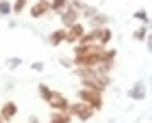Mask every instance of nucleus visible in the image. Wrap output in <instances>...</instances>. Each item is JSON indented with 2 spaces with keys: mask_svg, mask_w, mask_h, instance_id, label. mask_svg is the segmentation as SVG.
<instances>
[{
  "mask_svg": "<svg viewBox=\"0 0 152 123\" xmlns=\"http://www.w3.org/2000/svg\"><path fill=\"white\" fill-rule=\"evenodd\" d=\"M135 17H137V19H141L143 24H148V13H146V11H137V13H135Z\"/></svg>",
  "mask_w": 152,
  "mask_h": 123,
  "instance_id": "nucleus-18",
  "label": "nucleus"
},
{
  "mask_svg": "<svg viewBox=\"0 0 152 123\" xmlns=\"http://www.w3.org/2000/svg\"><path fill=\"white\" fill-rule=\"evenodd\" d=\"M107 22H109V17L104 15V13H100V11H96L91 17H89V24L94 26V28H98V26H107Z\"/></svg>",
  "mask_w": 152,
  "mask_h": 123,
  "instance_id": "nucleus-12",
  "label": "nucleus"
},
{
  "mask_svg": "<svg viewBox=\"0 0 152 123\" xmlns=\"http://www.w3.org/2000/svg\"><path fill=\"white\" fill-rule=\"evenodd\" d=\"M46 13H50V2L48 0H37L31 4V15L33 17H44Z\"/></svg>",
  "mask_w": 152,
  "mask_h": 123,
  "instance_id": "nucleus-7",
  "label": "nucleus"
},
{
  "mask_svg": "<svg viewBox=\"0 0 152 123\" xmlns=\"http://www.w3.org/2000/svg\"><path fill=\"white\" fill-rule=\"evenodd\" d=\"M0 114H2L4 121H13L15 114H18V104L15 101H4L2 108H0Z\"/></svg>",
  "mask_w": 152,
  "mask_h": 123,
  "instance_id": "nucleus-8",
  "label": "nucleus"
},
{
  "mask_svg": "<svg viewBox=\"0 0 152 123\" xmlns=\"http://www.w3.org/2000/svg\"><path fill=\"white\" fill-rule=\"evenodd\" d=\"M83 32H85V26H83L80 22H74L72 26H67V28H65V41H63V43L74 45L76 41L83 37Z\"/></svg>",
  "mask_w": 152,
  "mask_h": 123,
  "instance_id": "nucleus-5",
  "label": "nucleus"
},
{
  "mask_svg": "<svg viewBox=\"0 0 152 123\" xmlns=\"http://www.w3.org/2000/svg\"><path fill=\"white\" fill-rule=\"evenodd\" d=\"M70 121H72L70 110H54L50 114V123H70Z\"/></svg>",
  "mask_w": 152,
  "mask_h": 123,
  "instance_id": "nucleus-10",
  "label": "nucleus"
},
{
  "mask_svg": "<svg viewBox=\"0 0 152 123\" xmlns=\"http://www.w3.org/2000/svg\"><path fill=\"white\" fill-rule=\"evenodd\" d=\"M46 104L50 106L52 110H70V99H67L63 93H59V91H52L50 97L46 99Z\"/></svg>",
  "mask_w": 152,
  "mask_h": 123,
  "instance_id": "nucleus-4",
  "label": "nucleus"
},
{
  "mask_svg": "<svg viewBox=\"0 0 152 123\" xmlns=\"http://www.w3.org/2000/svg\"><path fill=\"white\" fill-rule=\"evenodd\" d=\"M59 15H61V22H63V26H65V28H67V26H72L74 22H78V17H80V13H78V11H76V9H74V6H72L70 2H67V6H65V9H63V11H61V13H59Z\"/></svg>",
  "mask_w": 152,
  "mask_h": 123,
  "instance_id": "nucleus-6",
  "label": "nucleus"
},
{
  "mask_svg": "<svg viewBox=\"0 0 152 123\" xmlns=\"http://www.w3.org/2000/svg\"><path fill=\"white\" fill-rule=\"evenodd\" d=\"M48 41H50V45H61L65 41V28H59V30H52L50 37H48Z\"/></svg>",
  "mask_w": 152,
  "mask_h": 123,
  "instance_id": "nucleus-11",
  "label": "nucleus"
},
{
  "mask_svg": "<svg viewBox=\"0 0 152 123\" xmlns=\"http://www.w3.org/2000/svg\"><path fill=\"white\" fill-rule=\"evenodd\" d=\"M78 99L85 101V104H89L96 112L102 110V106H104V97H102V93L100 91H94V88H87V86H80L78 88Z\"/></svg>",
  "mask_w": 152,
  "mask_h": 123,
  "instance_id": "nucleus-2",
  "label": "nucleus"
},
{
  "mask_svg": "<svg viewBox=\"0 0 152 123\" xmlns=\"http://www.w3.org/2000/svg\"><path fill=\"white\" fill-rule=\"evenodd\" d=\"M130 97H133V99H143V97H146V88H143V82H139V84H135L133 88H130Z\"/></svg>",
  "mask_w": 152,
  "mask_h": 123,
  "instance_id": "nucleus-13",
  "label": "nucleus"
},
{
  "mask_svg": "<svg viewBox=\"0 0 152 123\" xmlns=\"http://www.w3.org/2000/svg\"><path fill=\"white\" fill-rule=\"evenodd\" d=\"M33 69H35V71H41V69H44V65H41V63H33Z\"/></svg>",
  "mask_w": 152,
  "mask_h": 123,
  "instance_id": "nucleus-21",
  "label": "nucleus"
},
{
  "mask_svg": "<svg viewBox=\"0 0 152 123\" xmlns=\"http://www.w3.org/2000/svg\"><path fill=\"white\" fill-rule=\"evenodd\" d=\"M61 67H74V63L67 60V58H61Z\"/></svg>",
  "mask_w": 152,
  "mask_h": 123,
  "instance_id": "nucleus-19",
  "label": "nucleus"
},
{
  "mask_svg": "<svg viewBox=\"0 0 152 123\" xmlns=\"http://www.w3.org/2000/svg\"><path fill=\"white\" fill-rule=\"evenodd\" d=\"M20 65V58H11L9 60V67H18Z\"/></svg>",
  "mask_w": 152,
  "mask_h": 123,
  "instance_id": "nucleus-20",
  "label": "nucleus"
},
{
  "mask_svg": "<svg viewBox=\"0 0 152 123\" xmlns=\"http://www.w3.org/2000/svg\"><path fill=\"white\" fill-rule=\"evenodd\" d=\"M0 123H4V119H2V114H0Z\"/></svg>",
  "mask_w": 152,
  "mask_h": 123,
  "instance_id": "nucleus-22",
  "label": "nucleus"
},
{
  "mask_svg": "<svg viewBox=\"0 0 152 123\" xmlns=\"http://www.w3.org/2000/svg\"><path fill=\"white\" fill-rule=\"evenodd\" d=\"M94 30H96V43L107 47V43H109V41H111V37H113V32L109 30L107 26H98V28H94Z\"/></svg>",
  "mask_w": 152,
  "mask_h": 123,
  "instance_id": "nucleus-9",
  "label": "nucleus"
},
{
  "mask_svg": "<svg viewBox=\"0 0 152 123\" xmlns=\"http://www.w3.org/2000/svg\"><path fill=\"white\" fill-rule=\"evenodd\" d=\"M48 2H50V11H52V13H61V11L67 6L70 0H48Z\"/></svg>",
  "mask_w": 152,
  "mask_h": 123,
  "instance_id": "nucleus-14",
  "label": "nucleus"
},
{
  "mask_svg": "<svg viewBox=\"0 0 152 123\" xmlns=\"http://www.w3.org/2000/svg\"><path fill=\"white\" fill-rule=\"evenodd\" d=\"M26 2H28V0H15V2L11 4V11L13 13H22L26 9Z\"/></svg>",
  "mask_w": 152,
  "mask_h": 123,
  "instance_id": "nucleus-15",
  "label": "nucleus"
},
{
  "mask_svg": "<svg viewBox=\"0 0 152 123\" xmlns=\"http://www.w3.org/2000/svg\"><path fill=\"white\" fill-rule=\"evenodd\" d=\"M70 112H72V117H76V119H80V121H89L96 114V110L89 104H85V101H70Z\"/></svg>",
  "mask_w": 152,
  "mask_h": 123,
  "instance_id": "nucleus-3",
  "label": "nucleus"
},
{
  "mask_svg": "<svg viewBox=\"0 0 152 123\" xmlns=\"http://www.w3.org/2000/svg\"><path fill=\"white\" fill-rule=\"evenodd\" d=\"M146 32H148V24H143V26H139V28L133 32V37L135 39H143V37H146Z\"/></svg>",
  "mask_w": 152,
  "mask_h": 123,
  "instance_id": "nucleus-16",
  "label": "nucleus"
},
{
  "mask_svg": "<svg viewBox=\"0 0 152 123\" xmlns=\"http://www.w3.org/2000/svg\"><path fill=\"white\" fill-rule=\"evenodd\" d=\"M9 13H11V2L0 0V15H9Z\"/></svg>",
  "mask_w": 152,
  "mask_h": 123,
  "instance_id": "nucleus-17",
  "label": "nucleus"
},
{
  "mask_svg": "<svg viewBox=\"0 0 152 123\" xmlns=\"http://www.w3.org/2000/svg\"><path fill=\"white\" fill-rule=\"evenodd\" d=\"M76 76L80 78V84L87 88H94V91L104 93L109 84H111V78L102 76V73H96L94 67H76Z\"/></svg>",
  "mask_w": 152,
  "mask_h": 123,
  "instance_id": "nucleus-1",
  "label": "nucleus"
}]
</instances>
